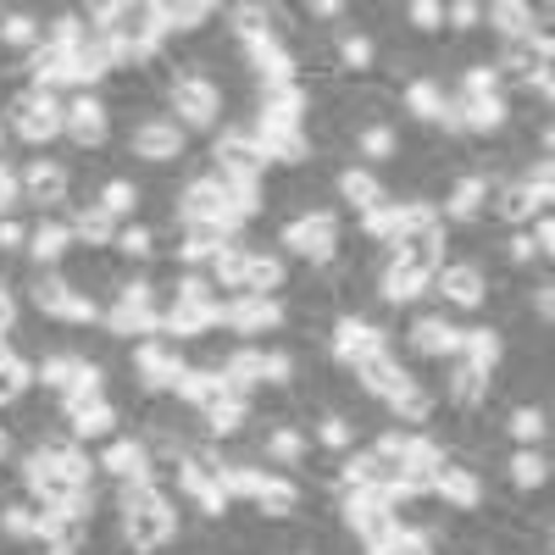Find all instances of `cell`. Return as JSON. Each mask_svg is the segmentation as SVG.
Returning <instances> with one entry per match:
<instances>
[{
	"mask_svg": "<svg viewBox=\"0 0 555 555\" xmlns=\"http://www.w3.org/2000/svg\"><path fill=\"white\" fill-rule=\"evenodd\" d=\"M522 183L533 190V201L550 211V201H555V162H550V156H533V162H528V172H522Z\"/></svg>",
	"mask_w": 555,
	"mask_h": 555,
	"instance_id": "cell-33",
	"label": "cell"
},
{
	"mask_svg": "<svg viewBox=\"0 0 555 555\" xmlns=\"http://www.w3.org/2000/svg\"><path fill=\"white\" fill-rule=\"evenodd\" d=\"M222 328L234 334L240 345H256L261 334H278L284 328V300L278 295H234V306H228Z\"/></svg>",
	"mask_w": 555,
	"mask_h": 555,
	"instance_id": "cell-11",
	"label": "cell"
},
{
	"mask_svg": "<svg viewBox=\"0 0 555 555\" xmlns=\"http://www.w3.org/2000/svg\"><path fill=\"white\" fill-rule=\"evenodd\" d=\"M101 473H106L112 483L151 478V450H145V439H133V434L106 439V450H101ZM151 483H156V478H151Z\"/></svg>",
	"mask_w": 555,
	"mask_h": 555,
	"instance_id": "cell-17",
	"label": "cell"
},
{
	"mask_svg": "<svg viewBox=\"0 0 555 555\" xmlns=\"http://www.w3.org/2000/svg\"><path fill=\"white\" fill-rule=\"evenodd\" d=\"M444 106H450V89H444V78H434V73L411 78V83L400 89V112H405L416 128H439Z\"/></svg>",
	"mask_w": 555,
	"mask_h": 555,
	"instance_id": "cell-16",
	"label": "cell"
},
{
	"mask_svg": "<svg viewBox=\"0 0 555 555\" xmlns=\"http://www.w3.org/2000/svg\"><path fill=\"white\" fill-rule=\"evenodd\" d=\"M172 395H178L183 405H195V411L206 416V411H217V405L228 400V378H222V373H206V366H183Z\"/></svg>",
	"mask_w": 555,
	"mask_h": 555,
	"instance_id": "cell-24",
	"label": "cell"
},
{
	"mask_svg": "<svg viewBox=\"0 0 555 555\" xmlns=\"http://www.w3.org/2000/svg\"><path fill=\"white\" fill-rule=\"evenodd\" d=\"M73 222V245L78 250H112V240H117V217H106L101 206H89V211H78V217H67Z\"/></svg>",
	"mask_w": 555,
	"mask_h": 555,
	"instance_id": "cell-28",
	"label": "cell"
},
{
	"mask_svg": "<svg viewBox=\"0 0 555 555\" xmlns=\"http://www.w3.org/2000/svg\"><path fill=\"white\" fill-rule=\"evenodd\" d=\"M405 28H411L416 39L439 34V28H444V7H439V0H411V7H405Z\"/></svg>",
	"mask_w": 555,
	"mask_h": 555,
	"instance_id": "cell-32",
	"label": "cell"
},
{
	"mask_svg": "<svg viewBox=\"0 0 555 555\" xmlns=\"http://www.w3.org/2000/svg\"><path fill=\"white\" fill-rule=\"evenodd\" d=\"M544 206L533 201V190L522 178H505V183H494V201H489V217L494 222H512V228H522V222H533Z\"/></svg>",
	"mask_w": 555,
	"mask_h": 555,
	"instance_id": "cell-25",
	"label": "cell"
},
{
	"mask_svg": "<svg viewBox=\"0 0 555 555\" xmlns=\"http://www.w3.org/2000/svg\"><path fill=\"white\" fill-rule=\"evenodd\" d=\"M12 328H17V295L0 289V334H12Z\"/></svg>",
	"mask_w": 555,
	"mask_h": 555,
	"instance_id": "cell-39",
	"label": "cell"
},
{
	"mask_svg": "<svg viewBox=\"0 0 555 555\" xmlns=\"http://www.w3.org/2000/svg\"><path fill=\"white\" fill-rule=\"evenodd\" d=\"M356 428H350V416H339V411H322L317 423H311V444H322L328 455H350L356 450Z\"/></svg>",
	"mask_w": 555,
	"mask_h": 555,
	"instance_id": "cell-29",
	"label": "cell"
},
{
	"mask_svg": "<svg viewBox=\"0 0 555 555\" xmlns=\"http://www.w3.org/2000/svg\"><path fill=\"white\" fill-rule=\"evenodd\" d=\"M23 206L28 211H62L67 206V162H56V156H34L23 172Z\"/></svg>",
	"mask_w": 555,
	"mask_h": 555,
	"instance_id": "cell-12",
	"label": "cell"
},
{
	"mask_svg": "<svg viewBox=\"0 0 555 555\" xmlns=\"http://www.w3.org/2000/svg\"><path fill=\"white\" fill-rule=\"evenodd\" d=\"M350 378H356V389H361L366 400H389V395H400V389L411 384V366L384 345V350H373L366 361H356V366H350Z\"/></svg>",
	"mask_w": 555,
	"mask_h": 555,
	"instance_id": "cell-13",
	"label": "cell"
},
{
	"mask_svg": "<svg viewBox=\"0 0 555 555\" xmlns=\"http://www.w3.org/2000/svg\"><path fill=\"white\" fill-rule=\"evenodd\" d=\"M23 250H28V222L0 217V256H23Z\"/></svg>",
	"mask_w": 555,
	"mask_h": 555,
	"instance_id": "cell-36",
	"label": "cell"
},
{
	"mask_svg": "<svg viewBox=\"0 0 555 555\" xmlns=\"http://www.w3.org/2000/svg\"><path fill=\"white\" fill-rule=\"evenodd\" d=\"M500 473H505V489H512V494H533V489L550 483V455H544V444L512 450V461H505Z\"/></svg>",
	"mask_w": 555,
	"mask_h": 555,
	"instance_id": "cell-26",
	"label": "cell"
},
{
	"mask_svg": "<svg viewBox=\"0 0 555 555\" xmlns=\"http://www.w3.org/2000/svg\"><path fill=\"white\" fill-rule=\"evenodd\" d=\"M261 461H272V467H306L311 461V434L300 428V423H278V428H267V439H261Z\"/></svg>",
	"mask_w": 555,
	"mask_h": 555,
	"instance_id": "cell-19",
	"label": "cell"
},
{
	"mask_svg": "<svg viewBox=\"0 0 555 555\" xmlns=\"http://www.w3.org/2000/svg\"><path fill=\"white\" fill-rule=\"evenodd\" d=\"M350 151L361 156V167H395L400 162V122H361L350 133Z\"/></svg>",
	"mask_w": 555,
	"mask_h": 555,
	"instance_id": "cell-18",
	"label": "cell"
},
{
	"mask_svg": "<svg viewBox=\"0 0 555 555\" xmlns=\"http://www.w3.org/2000/svg\"><path fill=\"white\" fill-rule=\"evenodd\" d=\"M528 240H533L539 261H550V256H555V217H550V211H539V222H533V234H528Z\"/></svg>",
	"mask_w": 555,
	"mask_h": 555,
	"instance_id": "cell-37",
	"label": "cell"
},
{
	"mask_svg": "<svg viewBox=\"0 0 555 555\" xmlns=\"http://www.w3.org/2000/svg\"><path fill=\"white\" fill-rule=\"evenodd\" d=\"M384 405H389V423H395V428H428L434 411H439V395H434L428 384L411 378V384H405L400 395H389Z\"/></svg>",
	"mask_w": 555,
	"mask_h": 555,
	"instance_id": "cell-20",
	"label": "cell"
},
{
	"mask_svg": "<svg viewBox=\"0 0 555 555\" xmlns=\"http://www.w3.org/2000/svg\"><path fill=\"white\" fill-rule=\"evenodd\" d=\"M206 272H211V284L222 289V295H245V272H250V245H245V234H234L211 261H206Z\"/></svg>",
	"mask_w": 555,
	"mask_h": 555,
	"instance_id": "cell-23",
	"label": "cell"
},
{
	"mask_svg": "<svg viewBox=\"0 0 555 555\" xmlns=\"http://www.w3.org/2000/svg\"><path fill=\"white\" fill-rule=\"evenodd\" d=\"M106 34L128 51L151 56L162 44V23H156V0H112V17H106Z\"/></svg>",
	"mask_w": 555,
	"mask_h": 555,
	"instance_id": "cell-9",
	"label": "cell"
},
{
	"mask_svg": "<svg viewBox=\"0 0 555 555\" xmlns=\"http://www.w3.org/2000/svg\"><path fill=\"white\" fill-rule=\"evenodd\" d=\"M306 17H322V23H334V17H350L345 0H311V7H300Z\"/></svg>",
	"mask_w": 555,
	"mask_h": 555,
	"instance_id": "cell-38",
	"label": "cell"
},
{
	"mask_svg": "<svg viewBox=\"0 0 555 555\" xmlns=\"http://www.w3.org/2000/svg\"><path fill=\"white\" fill-rule=\"evenodd\" d=\"M528 311H539V328H550V322H555V284H550V278H539V284L528 289V300H522Z\"/></svg>",
	"mask_w": 555,
	"mask_h": 555,
	"instance_id": "cell-35",
	"label": "cell"
},
{
	"mask_svg": "<svg viewBox=\"0 0 555 555\" xmlns=\"http://www.w3.org/2000/svg\"><path fill=\"white\" fill-rule=\"evenodd\" d=\"M489 494V478L478 473V461L473 455H444V467H439V483H434V500L444 505V512H478Z\"/></svg>",
	"mask_w": 555,
	"mask_h": 555,
	"instance_id": "cell-7",
	"label": "cell"
},
{
	"mask_svg": "<svg viewBox=\"0 0 555 555\" xmlns=\"http://www.w3.org/2000/svg\"><path fill=\"white\" fill-rule=\"evenodd\" d=\"M67 250H73V222L67 217H39L34 228H28V267H39V272H56L62 261H67Z\"/></svg>",
	"mask_w": 555,
	"mask_h": 555,
	"instance_id": "cell-14",
	"label": "cell"
},
{
	"mask_svg": "<svg viewBox=\"0 0 555 555\" xmlns=\"http://www.w3.org/2000/svg\"><path fill=\"white\" fill-rule=\"evenodd\" d=\"M500 439L505 444H517V450H533V444H544L550 439V411L533 400V405H512L500 416Z\"/></svg>",
	"mask_w": 555,
	"mask_h": 555,
	"instance_id": "cell-21",
	"label": "cell"
},
{
	"mask_svg": "<svg viewBox=\"0 0 555 555\" xmlns=\"http://www.w3.org/2000/svg\"><path fill=\"white\" fill-rule=\"evenodd\" d=\"M167 106L178 112L172 122H178L183 133H211V128H222V117H228L222 83H217V78H206V73L178 78V83L167 89Z\"/></svg>",
	"mask_w": 555,
	"mask_h": 555,
	"instance_id": "cell-4",
	"label": "cell"
},
{
	"mask_svg": "<svg viewBox=\"0 0 555 555\" xmlns=\"http://www.w3.org/2000/svg\"><path fill=\"white\" fill-rule=\"evenodd\" d=\"M7 128L23 139V145H56V139L67 133V106L62 95H51V89H17V95L7 101Z\"/></svg>",
	"mask_w": 555,
	"mask_h": 555,
	"instance_id": "cell-2",
	"label": "cell"
},
{
	"mask_svg": "<svg viewBox=\"0 0 555 555\" xmlns=\"http://www.w3.org/2000/svg\"><path fill=\"white\" fill-rule=\"evenodd\" d=\"M278 245H284V256H295V261H306L317 272H328L339 245H345V228H339L334 211H300V217H289L284 228H278Z\"/></svg>",
	"mask_w": 555,
	"mask_h": 555,
	"instance_id": "cell-1",
	"label": "cell"
},
{
	"mask_svg": "<svg viewBox=\"0 0 555 555\" xmlns=\"http://www.w3.org/2000/svg\"><path fill=\"white\" fill-rule=\"evenodd\" d=\"M62 423H67V434H73L78 444H101V439H117L122 411H117L112 400H89V405H67Z\"/></svg>",
	"mask_w": 555,
	"mask_h": 555,
	"instance_id": "cell-15",
	"label": "cell"
},
{
	"mask_svg": "<svg viewBox=\"0 0 555 555\" xmlns=\"http://www.w3.org/2000/svg\"><path fill=\"white\" fill-rule=\"evenodd\" d=\"M67 106V145L78 151V156H95V151H106V139H112V112H106V101L101 95H73V101H62Z\"/></svg>",
	"mask_w": 555,
	"mask_h": 555,
	"instance_id": "cell-10",
	"label": "cell"
},
{
	"mask_svg": "<svg viewBox=\"0 0 555 555\" xmlns=\"http://www.w3.org/2000/svg\"><path fill=\"white\" fill-rule=\"evenodd\" d=\"M289 289V261L278 250H256L245 272V295H284Z\"/></svg>",
	"mask_w": 555,
	"mask_h": 555,
	"instance_id": "cell-27",
	"label": "cell"
},
{
	"mask_svg": "<svg viewBox=\"0 0 555 555\" xmlns=\"http://www.w3.org/2000/svg\"><path fill=\"white\" fill-rule=\"evenodd\" d=\"M183 366H190V350H183L178 339H167V334H151V339L128 345V373L145 395H172Z\"/></svg>",
	"mask_w": 555,
	"mask_h": 555,
	"instance_id": "cell-3",
	"label": "cell"
},
{
	"mask_svg": "<svg viewBox=\"0 0 555 555\" xmlns=\"http://www.w3.org/2000/svg\"><path fill=\"white\" fill-rule=\"evenodd\" d=\"M101 211L117 217V222H133L139 217V183L128 172H112L106 178V190H101Z\"/></svg>",
	"mask_w": 555,
	"mask_h": 555,
	"instance_id": "cell-30",
	"label": "cell"
},
{
	"mask_svg": "<svg viewBox=\"0 0 555 555\" xmlns=\"http://www.w3.org/2000/svg\"><path fill=\"white\" fill-rule=\"evenodd\" d=\"M322 339H328V361L339 373H350L356 361H366L373 350L389 345V328H378V322H366V317H334V328Z\"/></svg>",
	"mask_w": 555,
	"mask_h": 555,
	"instance_id": "cell-8",
	"label": "cell"
},
{
	"mask_svg": "<svg viewBox=\"0 0 555 555\" xmlns=\"http://www.w3.org/2000/svg\"><path fill=\"white\" fill-rule=\"evenodd\" d=\"M23 211V178L0 162V217H17Z\"/></svg>",
	"mask_w": 555,
	"mask_h": 555,
	"instance_id": "cell-34",
	"label": "cell"
},
{
	"mask_svg": "<svg viewBox=\"0 0 555 555\" xmlns=\"http://www.w3.org/2000/svg\"><path fill=\"white\" fill-rule=\"evenodd\" d=\"M12 356H17V350H12V339H7V334H0V366H7Z\"/></svg>",
	"mask_w": 555,
	"mask_h": 555,
	"instance_id": "cell-40",
	"label": "cell"
},
{
	"mask_svg": "<svg viewBox=\"0 0 555 555\" xmlns=\"http://www.w3.org/2000/svg\"><path fill=\"white\" fill-rule=\"evenodd\" d=\"M7 139H12V128H7V117H0V162H7Z\"/></svg>",
	"mask_w": 555,
	"mask_h": 555,
	"instance_id": "cell-41",
	"label": "cell"
},
{
	"mask_svg": "<svg viewBox=\"0 0 555 555\" xmlns=\"http://www.w3.org/2000/svg\"><path fill=\"white\" fill-rule=\"evenodd\" d=\"M122 145H128V156H133L139 167H156V172L190 162V133H183L172 117H139V122L128 128Z\"/></svg>",
	"mask_w": 555,
	"mask_h": 555,
	"instance_id": "cell-5",
	"label": "cell"
},
{
	"mask_svg": "<svg viewBox=\"0 0 555 555\" xmlns=\"http://www.w3.org/2000/svg\"><path fill=\"white\" fill-rule=\"evenodd\" d=\"M117 522H122V544L139 555H162L167 544H178V528H183L172 500H156L145 512H117Z\"/></svg>",
	"mask_w": 555,
	"mask_h": 555,
	"instance_id": "cell-6",
	"label": "cell"
},
{
	"mask_svg": "<svg viewBox=\"0 0 555 555\" xmlns=\"http://www.w3.org/2000/svg\"><path fill=\"white\" fill-rule=\"evenodd\" d=\"M444 28L450 39H467L483 28V0H455V7H444Z\"/></svg>",
	"mask_w": 555,
	"mask_h": 555,
	"instance_id": "cell-31",
	"label": "cell"
},
{
	"mask_svg": "<svg viewBox=\"0 0 555 555\" xmlns=\"http://www.w3.org/2000/svg\"><path fill=\"white\" fill-rule=\"evenodd\" d=\"M455 361H467L473 373H483V378H494L500 373V361H505V339H500V328H461V356Z\"/></svg>",
	"mask_w": 555,
	"mask_h": 555,
	"instance_id": "cell-22",
	"label": "cell"
}]
</instances>
